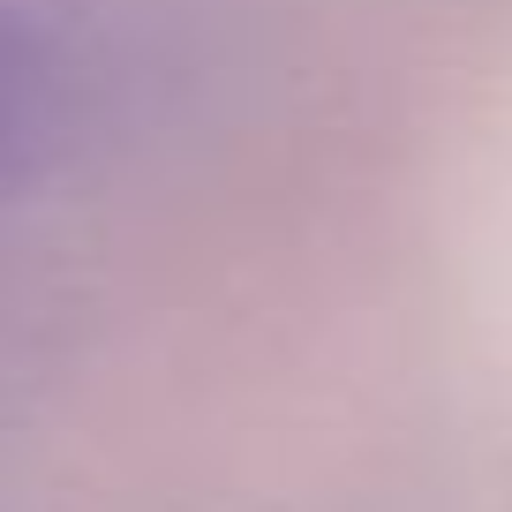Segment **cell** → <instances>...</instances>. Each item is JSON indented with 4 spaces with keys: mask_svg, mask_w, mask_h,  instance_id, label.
Instances as JSON below:
<instances>
[{
    "mask_svg": "<svg viewBox=\"0 0 512 512\" xmlns=\"http://www.w3.org/2000/svg\"><path fill=\"white\" fill-rule=\"evenodd\" d=\"M76 98V61L68 31L46 0H0V189L38 174L68 128Z\"/></svg>",
    "mask_w": 512,
    "mask_h": 512,
    "instance_id": "1",
    "label": "cell"
}]
</instances>
